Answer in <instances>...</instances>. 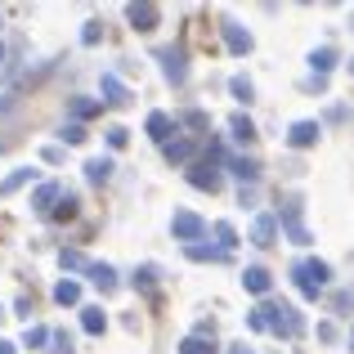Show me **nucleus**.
I'll use <instances>...</instances> for the list:
<instances>
[{
  "instance_id": "obj_2",
  "label": "nucleus",
  "mask_w": 354,
  "mask_h": 354,
  "mask_svg": "<svg viewBox=\"0 0 354 354\" xmlns=\"http://www.w3.org/2000/svg\"><path fill=\"white\" fill-rule=\"evenodd\" d=\"M292 278H296V287H301L305 301H319V292L328 287L332 269L323 265V260H296V265H292Z\"/></svg>"
},
{
  "instance_id": "obj_31",
  "label": "nucleus",
  "mask_w": 354,
  "mask_h": 354,
  "mask_svg": "<svg viewBox=\"0 0 354 354\" xmlns=\"http://www.w3.org/2000/svg\"><path fill=\"white\" fill-rule=\"evenodd\" d=\"M45 341H50V332H45V328H27V332H23V346H27V350H41Z\"/></svg>"
},
{
  "instance_id": "obj_43",
  "label": "nucleus",
  "mask_w": 354,
  "mask_h": 354,
  "mask_svg": "<svg viewBox=\"0 0 354 354\" xmlns=\"http://www.w3.org/2000/svg\"><path fill=\"white\" fill-rule=\"evenodd\" d=\"M350 72H354V59H350Z\"/></svg>"
},
{
  "instance_id": "obj_16",
  "label": "nucleus",
  "mask_w": 354,
  "mask_h": 354,
  "mask_svg": "<svg viewBox=\"0 0 354 354\" xmlns=\"http://www.w3.org/2000/svg\"><path fill=\"white\" fill-rule=\"evenodd\" d=\"M81 328H86L90 337H99V332L108 328V314L99 310V305H86V310H81Z\"/></svg>"
},
{
  "instance_id": "obj_30",
  "label": "nucleus",
  "mask_w": 354,
  "mask_h": 354,
  "mask_svg": "<svg viewBox=\"0 0 354 354\" xmlns=\"http://www.w3.org/2000/svg\"><path fill=\"white\" fill-rule=\"evenodd\" d=\"M99 108H104V104H95V99H72V117H81V121H86V117H95Z\"/></svg>"
},
{
  "instance_id": "obj_38",
  "label": "nucleus",
  "mask_w": 354,
  "mask_h": 354,
  "mask_svg": "<svg viewBox=\"0 0 354 354\" xmlns=\"http://www.w3.org/2000/svg\"><path fill=\"white\" fill-rule=\"evenodd\" d=\"M319 341H337V328H332V323H319Z\"/></svg>"
},
{
  "instance_id": "obj_15",
  "label": "nucleus",
  "mask_w": 354,
  "mask_h": 354,
  "mask_svg": "<svg viewBox=\"0 0 354 354\" xmlns=\"http://www.w3.org/2000/svg\"><path fill=\"white\" fill-rule=\"evenodd\" d=\"M274 234H278V220L274 216H260L256 229H251V242H256V247H274Z\"/></svg>"
},
{
  "instance_id": "obj_39",
  "label": "nucleus",
  "mask_w": 354,
  "mask_h": 354,
  "mask_svg": "<svg viewBox=\"0 0 354 354\" xmlns=\"http://www.w3.org/2000/svg\"><path fill=\"white\" fill-rule=\"evenodd\" d=\"M229 354H256V350H251L247 341H238V346H229Z\"/></svg>"
},
{
  "instance_id": "obj_14",
  "label": "nucleus",
  "mask_w": 354,
  "mask_h": 354,
  "mask_svg": "<svg viewBox=\"0 0 354 354\" xmlns=\"http://www.w3.org/2000/svg\"><path fill=\"white\" fill-rule=\"evenodd\" d=\"M310 68H314V77L323 81V77H328L332 68H337V50H332V45H323V50H314V54H310Z\"/></svg>"
},
{
  "instance_id": "obj_10",
  "label": "nucleus",
  "mask_w": 354,
  "mask_h": 354,
  "mask_svg": "<svg viewBox=\"0 0 354 354\" xmlns=\"http://www.w3.org/2000/svg\"><path fill=\"white\" fill-rule=\"evenodd\" d=\"M162 153H166V162H171V166H189L193 153H198V139H171Z\"/></svg>"
},
{
  "instance_id": "obj_25",
  "label": "nucleus",
  "mask_w": 354,
  "mask_h": 354,
  "mask_svg": "<svg viewBox=\"0 0 354 354\" xmlns=\"http://www.w3.org/2000/svg\"><path fill=\"white\" fill-rule=\"evenodd\" d=\"M229 90H234L238 104H251V99H256V86H251L247 77H234V81H229Z\"/></svg>"
},
{
  "instance_id": "obj_40",
  "label": "nucleus",
  "mask_w": 354,
  "mask_h": 354,
  "mask_svg": "<svg viewBox=\"0 0 354 354\" xmlns=\"http://www.w3.org/2000/svg\"><path fill=\"white\" fill-rule=\"evenodd\" d=\"M0 354H14V346H9V341H0Z\"/></svg>"
},
{
  "instance_id": "obj_8",
  "label": "nucleus",
  "mask_w": 354,
  "mask_h": 354,
  "mask_svg": "<svg viewBox=\"0 0 354 354\" xmlns=\"http://www.w3.org/2000/svg\"><path fill=\"white\" fill-rule=\"evenodd\" d=\"M319 135H323L319 121H296V126L287 130V144L292 148H310V144H319Z\"/></svg>"
},
{
  "instance_id": "obj_18",
  "label": "nucleus",
  "mask_w": 354,
  "mask_h": 354,
  "mask_svg": "<svg viewBox=\"0 0 354 354\" xmlns=\"http://www.w3.org/2000/svg\"><path fill=\"white\" fill-rule=\"evenodd\" d=\"M225 166H229V171L238 175V180H247V184H256V180H260V166L251 162V157H229Z\"/></svg>"
},
{
  "instance_id": "obj_19",
  "label": "nucleus",
  "mask_w": 354,
  "mask_h": 354,
  "mask_svg": "<svg viewBox=\"0 0 354 354\" xmlns=\"http://www.w3.org/2000/svg\"><path fill=\"white\" fill-rule=\"evenodd\" d=\"M32 180H36V171H32V166H18V171L9 175L5 184H0V198H9V193H18L23 184H32Z\"/></svg>"
},
{
  "instance_id": "obj_21",
  "label": "nucleus",
  "mask_w": 354,
  "mask_h": 354,
  "mask_svg": "<svg viewBox=\"0 0 354 354\" xmlns=\"http://www.w3.org/2000/svg\"><path fill=\"white\" fill-rule=\"evenodd\" d=\"M90 278H95V287H104V292L117 287V269L113 265H90Z\"/></svg>"
},
{
  "instance_id": "obj_24",
  "label": "nucleus",
  "mask_w": 354,
  "mask_h": 354,
  "mask_svg": "<svg viewBox=\"0 0 354 354\" xmlns=\"http://www.w3.org/2000/svg\"><path fill=\"white\" fill-rule=\"evenodd\" d=\"M180 354H216V346H211L207 337H184L180 341Z\"/></svg>"
},
{
  "instance_id": "obj_1",
  "label": "nucleus",
  "mask_w": 354,
  "mask_h": 354,
  "mask_svg": "<svg viewBox=\"0 0 354 354\" xmlns=\"http://www.w3.org/2000/svg\"><path fill=\"white\" fill-rule=\"evenodd\" d=\"M247 328L251 332H274V337L296 341L305 332V319H301V310H296V305H287V301H260L256 310L247 314Z\"/></svg>"
},
{
  "instance_id": "obj_33",
  "label": "nucleus",
  "mask_w": 354,
  "mask_h": 354,
  "mask_svg": "<svg viewBox=\"0 0 354 354\" xmlns=\"http://www.w3.org/2000/svg\"><path fill=\"white\" fill-rule=\"evenodd\" d=\"M126 139H130L126 126H108V144H113V148H126Z\"/></svg>"
},
{
  "instance_id": "obj_22",
  "label": "nucleus",
  "mask_w": 354,
  "mask_h": 354,
  "mask_svg": "<svg viewBox=\"0 0 354 354\" xmlns=\"http://www.w3.org/2000/svg\"><path fill=\"white\" fill-rule=\"evenodd\" d=\"M229 130H234V139H238V144H251V139H256V126H251V117H234V121H229Z\"/></svg>"
},
{
  "instance_id": "obj_5",
  "label": "nucleus",
  "mask_w": 354,
  "mask_h": 354,
  "mask_svg": "<svg viewBox=\"0 0 354 354\" xmlns=\"http://www.w3.org/2000/svg\"><path fill=\"white\" fill-rule=\"evenodd\" d=\"M171 234L180 238V242H189V247H193V242H198L202 234H207V220H202V216H193V211H175V220H171Z\"/></svg>"
},
{
  "instance_id": "obj_4",
  "label": "nucleus",
  "mask_w": 354,
  "mask_h": 354,
  "mask_svg": "<svg viewBox=\"0 0 354 354\" xmlns=\"http://www.w3.org/2000/svg\"><path fill=\"white\" fill-rule=\"evenodd\" d=\"M157 59H162L166 81H175V86H184V81H189V59H184L180 45H166V50H157Z\"/></svg>"
},
{
  "instance_id": "obj_36",
  "label": "nucleus",
  "mask_w": 354,
  "mask_h": 354,
  "mask_svg": "<svg viewBox=\"0 0 354 354\" xmlns=\"http://www.w3.org/2000/svg\"><path fill=\"white\" fill-rule=\"evenodd\" d=\"M350 305H354V292H337V296H332V310H337V314H346Z\"/></svg>"
},
{
  "instance_id": "obj_37",
  "label": "nucleus",
  "mask_w": 354,
  "mask_h": 354,
  "mask_svg": "<svg viewBox=\"0 0 354 354\" xmlns=\"http://www.w3.org/2000/svg\"><path fill=\"white\" fill-rule=\"evenodd\" d=\"M41 157H45V162H63V148H59V144H50V148H45Z\"/></svg>"
},
{
  "instance_id": "obj_12",
  "label": "nucleus",
  "mask_w": 354,
  "mask_h": 354,
  "mask_svg": "<svg viewBox=\"0 0 354 354\" xmlns=\"http://www.w3.org/2000/svg\"><path fill=\"white\" fill-rule=\"evenodd\" d=\"M269 283H274V278H269V269H265V265H251L247 274H242V287H247L251 296H265V292H269Z\"/></svg>"
},
{
  "instance_id": "obj_27",
  "label": "nucleus",
  "mask_w": 354,
  "mask_h": 354,
  "mask_svg": "<svg viewBox=\"0 0 354 354\" xmlns=\"http://www.w3.org/2000/svg\"><path fill=\"white\" fill-rule=\"evenodd\" d=\"M59 265L63 269H86V274H90V260L81 256V251H59Z\"/></svg>"
},
{
  "instance_id": "obj_26",
  "label": "nucleus",
  "mask_w": 354,
  "mask_h": 354,
  "mask_svg": "<svg viewBox=\"0 0 354 354\" xmlns=\"http://www.w3.org/2000/svg\"><path fill=\"white\" fill-rule=\"evenodd\" d=\"M135 287H139V292H153V287H157V269L153 265L135 269Z\"/></svg>"
},
{
  "instance_id": "obj_28",
  "label": "nucleus",
  "mask_w": 354,
  "mask_h": 354,
  "mask_svg": "<svg viewBox=\"0 0 354 354\" xmlns=\"http://www.w3.org/2000/svg\"><path fill=\"white\" fill-rule=\"evenodd\" d=\"M77 216V193H63V202L54 207V220H72Z\"/></svg>"
},
{
  "instance_id": "obj_7",
  "label": "nucleus",
  "mask_w": 354,
  "mask_h": 354,
  "mask_svg": "<svg viewBox=\"0 0 354 354\" xmlns=\"http://www.w3.org/2000/svg\"><path fill=\"white\" fill-rule=\"evenodd\" d=\"M126 18H130V27H135V32H153L157 18H162V9L144 0V5H126Z\"/></svg>"
},
{
  "instance_id": "obj_29",
  "label": "nucleus",
  "mask_w": 354,
  "mask_h": 354,
  "mask_svg": "<svg viewBox=\"0 0 354 354\" xmlns=\"http://www.w3.org/2000/svg\"><path fill=\"white\" fill-rule=\"evenodd\" d=\"M184 126H193V130H211V117L207 113H198V108H189V113H180Z\"/></svg>"
},
{
  "instance_id": "obj_34",
  "label": "nucleus",
  "mask_w": 354,
  "mask_h": 354,
  "mask_svg": "<svg viewBox=\"0 0 354 354\" xmlns=\"http://www.w3.org/2000/svg\"><path fill=\"white\" fill-rule=\"evenodd\" d=\"M63 139H68V144H86V126H77V121L63 126Z\"/></svg>"
},
{
  "instance_id": "obj_42",
  "label": "nucleus",
  "mask_w": 354,
  "mask_h": 354,
  "mask_svg": "<svg viewBox=\"0 0 354 354\" xmlns=\"http://www.w3.org/2000/svg\"><path fill=\"white\" fill-rule=\"evenodd\" d=\"M0 63H5V50H0Z\"/></svg>"
},
{
  "instance_id": "obj_20",
  "label": "nucleus",
  "mask_w": 354,
  "mask_h": 354,
  "mask_svg": "<svg viewBox=\"0 0 354 354\" xmlns=\"http://www.w3.org/2000/svg\"><path fill=\"white\" fill-rule=\"evenodd\" d=\"M184 251H189V260H216V265H225V260H229L225 247H202V242H193V247H184Z\"/></svg>"
},
{
  "instance_id": "obj_35",
  "label": "nucleus",
  "mask_w": 354,
  "mask_h": 354,
  "mask_svg": "<svg viewBox=\"0 0 354 354\" xmlns=\"http://www.w3.org/2000/svg\"><path fill=\"white\" fill-rule=\"evenodd\" d=\"M99 36H104V23H86V32H81V41H86V45H99Z\"/></svg>"
},
{
  "instance_id": "obj_6",
  "label": "nucleus",
  "mask_w": 354,
  "mask_h": 354,
  "mask_svg": "<svg viewBox=\"0 0 354 354\" xmlns=\"http://www.w3.org/2000/svg\"><path fill=\"white\" fill-rule=\"evenodd\" d=\"M148 135L166 148V144H171V135H180V117H171V113H148Z\"/></svg>"
},
{
  "instance_id": "obj_11",
  "label": "nucleus",
  "mask_w": 354,
  "mask_h": 354,
  "mask_svg": "<svg viewBox=\"0 0 354 354\" xmlns=\"http://www.w3.org/2000/svg\"><path fill=\"white\" fill-rule=\"evenodd\" d=\"M54 202H63V184H41V189L32 193V207L41 211V216H54Z\"/></svg>"
},
{
  "instance_id": "obj_23",
  "label": "nucleus",
  "mask_w": 354,
  "mask_h": 354,
  "mask_svg": "<svg viewBox=\"0 0 354 354\" xmlns=\"http://www.w3.org/2000/svg\"><path fill=\"white\" fill-rule=\"evenodd\" d=\"M54 301H59V305H77L81 301V287L72 283V278H63V283L54 287Z\"/></svg>"
},
{
  "instance_id": "obj_32",
  "label": "nucleus",
  "mask_w": 354,
  "mask_h": 354,
  "mask_svg": "<svg viewBox=\"0 0 354 354\" xmlns=\"http://www.w3.org/2000/svg\"><path fill=\"white\" fill-rule=\"evenodd\" d=\"M216 238H220V247L229 251V247H234V242H238V229L229 225V220H220V225H216Z\"/></svg>"
},
{
  "instance_id": "obj_3",
  "label": "nucleus",
  "mask_w": 354,
  "mask_h": 354,
  "mask_svg": "<svg viewBox=\"0 0 354 354\" xmlns=\"http://www.w3.org/2000/svg\"><path fill=\"white\" fill-rule=\"evenodd\" d=\"M189 184L202 193H220L225 189V175H220V162H193L189 166Z\"/></svg>"
},
{
  "instance_id": "obj_13",
  "label": "nucleus",
  "mask_w": 354,
  "mask_h": 354,
  "mask_svg": "<svg viewBox=\"0 0 354 354\" xmlns=\"http://www.w3.org/2000/svg\"><path fill=\"white\" fill-rule=\"evenodd\" d=\"M104 104H113V108H126L130 104V90L121 86L113 72H104Z\"/></svg>"
},
{
  "instance_id": "obj_9",
  "label": "nucleus",
  "mask_w": 354,
  "mask_h": 354,
  "mask_svg": "<svg viewBox=\"0 0 354 354\" xmlns=\"http://www.w3.org/2000/svg\"><path fill=\"white\" fill-rule=\"evenodd\" d=\"M220 32H225L229 54H251V32H242L234 18H225V23H220Z\"/></svg>"
},
{
  "instance_id": "obj_44",
  "label": "nucleus",
  "mask_w": 354,
  "mask_h": 354,
  "mask_svg": "<svg viewBox=\"0 0 354 354\" xmlns=\"http://www.w3.org/2000/svg\"><path fill=\"white\" fill-rule=\"evenodd\" d=\"M350 27H354V18H350Z\"/></svg>"
},
{
  "instance_id": "obj_41",
  "label": "nucleus",
  "mask_w": 354,
  "mask_h": 354,
  "mask_svg": "<svg viewBox=\"0 0 354 354\" xmlns=\"http://www.w3.org/2000/svg\"><path fill=\"white\" fill-rule=\"evenodd\" d=\"M350 346H354V328H350Z\"/></svg>"
},
{
  "instance_id": "obj_17",
  "label": "nucleus",
  "mask_w": 354,
  "mask_h": 354,
  "mask_svg": "<svg viewBox=\"0 0 354 354\" xmlns=\"http://www.w3.org/2000/svg\"><path fill=\"white\" fill-rule=\"evenodd\" d=\"M108 175H113V157H90L86 162V180L90 184H108Z\"/></svg>"
}]
</instances>
